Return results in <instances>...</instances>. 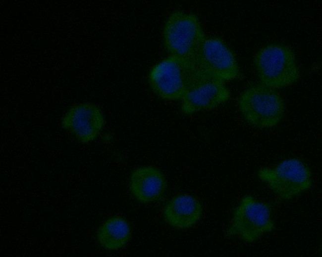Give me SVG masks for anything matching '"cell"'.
<instances>
[{
    "instance_id": "1",
    "label": "cell",
    "mask_w": 322,
    "mask_h": 257,
    "mask_svg": "<svg viewBox=\"0 0 322 257\" xmlns=\"http://www.w3.org/2000/svg\"><path fill=\"white\" fill-rule=\"evenodd\" d=\"M206 37L198 17L181 10L169 15L162 30L163 45L170 55L184 59L196 67Z\"/></svg>"
},
{
    "instance_id": "2",
    "label": "cell",
    "mask_w": 322,
    "mask_h": 257,
    "mask_svg": "<svg viewBox=\"0 0 322 257\" xmlns=\"http://www.w3.org/2000/svg\"><path fill=\"white\" fill-rule=\"evenodd\" d=\"M253 64L261 84L274 89L291 86L300 78L295 53L283 44L263 47L256 54Z\"/></svg>"
},
{
    "instance_id": "3",
    "label": "cell",
    "mask_w": 322,
    "mask_h": 257,
    "mask_svg": "<svg viewBox=\"0 0 322 257\" xmlns=\"http://www.w3.org/2000/svg\"><path fill=\"white\" fill-rule=\"evenodd\" d=\"M275 226L269 204L248 194L235 207L226 235L252 243L273 231Z\"/></svg>"
},
{
    "instance_id": "4",
    "label": "cell",
    "mask_w": 322,
    "mask_h": 257,
    "mask_svg": "<svg viewBox=\"0 0 322 257\" xmlns=\"http://www.w3.org/2000/svg\"><path fill=\"white\" fill-rule=\"evenodd\" d=\"M258 178L278 199L289 201L309 190L313 185L309 167L297 158H288L270 167L260 169Z\"/></svg>"
},
{
    "instance_id": "5",
    "label": "cell",
    "mask_w": 322,
    "mask_h": 257,
    "mask_svg": "<svg viewBox=\"0 0 322 257\" xmlns=\"http://www.w3.org/2000/svg\"><path fill=\"white\" fill-rule=\"evenodd\" d=\"M238 106L245 120L258 128L277 126L285 112V102L280 94L261 83L248 86L241 93Z\"/></svg>"
},
{
    "instance_id": "6",
    "label": "cell",
    "mask_w": 322,
    "mask_h": 257,
    "mask_svg": "<svg viewBox=\"0 0 322 257\" xmlns=\"http://www.w3.org/2000/svg\"><path fill=\"white\" fill-rule=\"evenodd\" d=\"M198 68L186 60L169 55L156 64L148 74L153 91L166 100H181Z\"/></svg>"
},
{
    "instance_id": "7",
    "label": "cell",
    "mask_w": 322,
    "mask_h": 257,
    "mask_svg": "<svg viewBox=\"0 0 322 257\" xmlns=\"http://www.w3.org/2000/svg\"><path fill=\"white\" fill-rule=\"evenodd\" d=\"M230 91L224 82L198 70L181 99V109L186 115L214 109L226 102Z\"/></svg>"
},
{
    "instance_id": "8",
    "label": "cell",
    "mask_w": 322,
    "mask_h": 257,
    "mask_svg": "<svg viewBox=\"0 0 322 257\" xmlns=\"http://www.w3.org/2000/svg\"><path fill=\"white\" fill-rule=\"evenodd\" d=\"M197 67L206 74L224 83L236 79L240 74L234 52L221 39L216 37L205 39Z\"/></svg>"
},
{
    "instance_id": "9",
    "label": "cell",
    "mask_w": 322,
    "mask_h": 257,
    "mask_svg": "<svg viewBox=\"0 0 322 257\" xmlns=\"http://www.w3.org/2000/svg\"><path fill=\"white\" fill-rule=\"evenodd\" d=\"M105 125V119L102 111L91 103H81L72 106L61 120L62 128L82 143L95 140Z\"/></svg>"
},
{
    "instance_id": "10",
    "label": "cell",
    "mask_w": 322,
    "mask_h": 257,
    "mask_svg": "<svg viewBox=\"0 0 322 257\" xmlns=\"http://www.w3.org/2000/svg\"><path fill=\"white\" fill-rule=\"evenodd\" d=\"M133 197L142 203L158 201L164 195L167 182L163 173L158 168L150 166L138 167L131 172L129 181Z\"/></svg>"
},
{
    "instance_id": "11",
    "label": "cell",
    "mask_w": 322,
    "mask_h": 257,
    "mask_svg": "<svg viewBox=\"0 0 322 257\" xmlns=\"http://www.w3.org/2000/svg\"><path fill=\"white\" fill-rule=\"evenodd\" d=\"M203 214L201 203L189 194H180L173 197L165 205L162 211L166 223L179 229H186L194 226Z\"/></svg>"
},
{
    "instance_id": "12",
    "label": "cell",
    "mask_w": 322,
    "mask_h": 257,
    "mask_svg": "<svg viewBox=\"0 0 322 257\" xmlns=\"http://www.w3.org/2000/svg\"><path fill=\"white\" fill-rule=\"evenodd\" d=\"M96 236L102 247L109 251H116L123 248L129 242L131 229L125 218L114 216L107 219L100 226Z\"/></svg>"
}]
</instances>
